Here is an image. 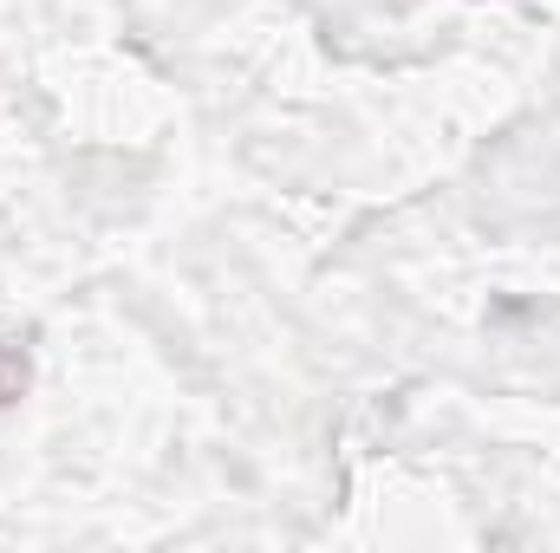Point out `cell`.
I'll list each match as a JSON object with an SVG mask.
<instances>
[{
    "instance_id": "cell-1",
    "label": "cell",
    "mask_w": 560,
    "mask_h": 553,
    "mask_svg": "<svg viewBox=\"0 0 560 553\" xmlns=\"http://www.w3.org/2000/svg\"><path fill=\"white\" fill-rule=\"evenodd\" d=\"M33 385V358H26V339L0 326V411H13Z\"/></svg>"
}]
</instances>
